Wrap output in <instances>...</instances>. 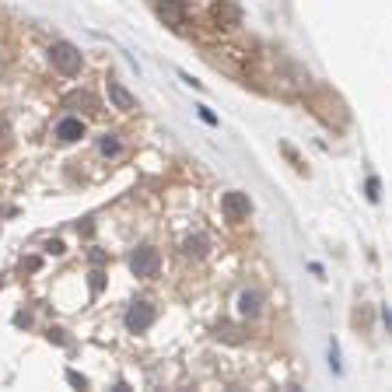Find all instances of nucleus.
Wrapping results in <instances>:
<instances>
[{"instance_id": "nucleus-1", "label": "nucleus", "mask_w": 392, "mask_h": 392, "mask_svg": "<svg viewBox=\"0 0 392 392\" xmlns=\"http://www.w3.org/2000/svg\"><path fill=\"white\" fill-rule=\"evenodd\" d=\"M49 60H53V67H56L60 74H67V77H74V74L81 70V53H77L74 42H53Z\"/></svg>"}, {"instance_id": "nucleus-2", "label": "nucleus", "mask_w": 392, "mask_h": 392, "mask_svg": "<svg viewBox=\"0 0 392 392\" xmlns=\"http://www.w3.org/2000/svg\"><path fill=\"white\" fill-rule=\"evenodd\" d=\"M130 270H133V277H158L161 252H158L155 246H140V249L130 256Z\"/></svg>"}, {"instance_id": "nucleus-3", "label": "nucleus", "mask_w": 392, "mask_h": 392, "mask_svg": "<svg viewBox=\"0 0 392 392\" xmlns=\"http://www.w3.org/2000/svg\"><path fill=\"white\" fill-rule=\"evenodd\" d=\"M221 214L231 221V224H238V221H246L249 214H252V203H249V196L246 193H224L221 196Z\"/></svg>"}, {"instance_id": "nucleus-4", "label": "nucleus", "mask_w": 392, "mask_h": 392, "mask_svg": "<svg viewBox=\"0 0 392 392\" xmlns=\"http://www.w3.org/2000/svg\"><path fill=\"white\" fill-rule=\"evenodd\" d=\"M151 322H155V305H151V301H133L130 312H127V329L130 333H144Z\"/></svg>"}, {"instance_id": "nucleus-5", "label": "nucleus", "mask_w": 392, "mask_h": 392, "mask_svg": "<svg viewBox=\"0 0 392 392\" xmlns=\"http://www.w3.org/2000/svg\"><path fill=\"white\" fill-rule=\"evenodd\" d=\"M155 11L168 28H183L186 25V4H179V0H158Z\"/></svg>"}, {"instance_id": "nucleus-6", "label": "nucleus", "mask_w": 392, "mask_h": 392, "mask_svg": "<svg viewBox=\"0 0 392 392\" xmlns=\"http://www.w3.org/2000/svg\"><path fill=\"white\" fill-rule=\"evenodd\" d=\"M88 130H84V119H77V116H64L56 123V130H53V137L56 140H64V144H74V140H81Z\"/></svg>"}, {"instance_id": "nucleus-7", "label": "nucleus", "mask_w": 392, "mask_h": 392, "mask_svg": "<svg viewBox=\"0 0 392 392\" xmlns=\"http://www.w3.org/2000/svg\"><path fill=\"white\" fill-rule=\"evenodd\" d=\"M109 99H112V105H116V109H123V112L137 109V99H133V95L127 92V88L119 84V81H112V77H109Z\"/></svg>"}, {"instance_id": "nucleus-8", "label": "nucleus", "mask_w": 392, "mask_h": 392, "mask_svg": "<svg viewBox=\"0 0 392 392\" xmlns=\"http://www.w3.org/2000/svg\"><path fill=\"white\" fill-rule=\"evenodd\" d=\"M259 309H263V294L259 291H242V294H238V312H242V315L256 319Z\"/></svg>"}, {"instance_id": "nucleus-9", "label": "nucleus", "mask_w": 392, "mask_h": 392, "mask_svg": "<svg viewBox=\"0 0 392 392\" xmlns=\"http://www.w3.org/2000/svg\"><path fill=\"white\" fill-rule=\"evenodd\" d=\"M207 249H210V238L207 235H190L186 242H183V256L186 259H203Z\"/></svg>"}, {"instance_id": "nucleus-10", "label": "nucleus", "mask_w": 392, "mask_h": 392, "mask_svg": "<svg viewBox=\"0 0 392 392\" xmlns=\"http://www.w3.org/2000/svg\"><path fill=\"white\" fill-rule=\"evenodd\" d=\"M99 151H102L105 158H116L119 151H123V144H119V137H116V133H105V137L99 140Z\"/></svg>"}, {"instance_id": "nucleus-11", "label": "nucleus", "mask_w": 392, "mask_h": 392, "mask_svg": "<svg viewBox=\"0 0 392 392\" xmlns=\"http://www.w3.org/2000/svg\"><path fill=\"white\" fill-rule=\"evenodd\" d=\"M67 105H70V109L84 105V112H99V102H95L92 95H88V92H84V95H70V99H67Z\"/></svg>"}, {"instance_id": "nucleus-12", "label": "nucleus", "mask_w": 392, "mask_h": 392, "mask_svg": "<svg viewBox=\"0 0 392 392\" xmlns=\"http://www.w3.org/2000/svg\"><path fill=\"white\" fill-rule=\"evenodd\" d=\"M200 119H203V123H210V127H218V116L210 112V109H203V105H200Z\"/></svg>"}, {"instance_id": "nucleus-13", "label": "nucleus", "mask_w": 392, "mask_h": 392, "mask_svg": "<svg viewBox=\"0 0 392 392\" xmlns=\"http://www.w3.org/2000/svg\"><path fill=\"white\" fill-rule=\"evenodd\" d=\"M378 190H382L378 179H368V200H378Z\"/></svg>"}, {"instance_id": "nucleus-14", "label": "nucleus", "mask_w": 392, "mask_h": 392, "mask_svg": "<svg viewBox=\"0 0 392 392\" xmlns=\"http://www.w3.org/2000/svg\"><path fill=\"white\" fill-rule=\"evenodd\" d=\"M67 382H70V385H77V389H84V385H88V382H84L77 371H67Z\"/></svg>"}]
</instances>
